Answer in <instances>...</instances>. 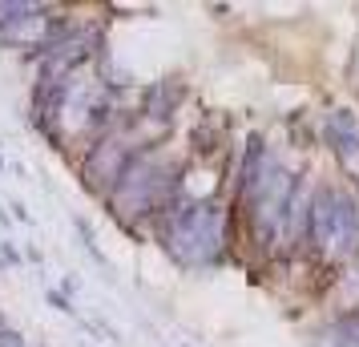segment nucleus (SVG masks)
I'll use <instances>...</instances> for the list:
<instances>
[{
	"mask_svg": "<svg viewBox=\"0 0 359 347\" xmlns=\"http://www.w3.org/2000/svg\"><path fill=\"white\" fill-rule=\"evenodd\" d=\"M226 243V215L218 202H190L170 206L162 215V247L182 266H210L222 259Z\"/></svg>",
	"mask_w": 359,
	"mask_h": 347,
	"instance_id": "nucleus-1",
	"label": "nucleus"
},
{
	"mask_svg": "<svg viewBox=\"0 0 359 347\" xmlns=\"http://www.w3.org/2000/svg\"><path fill=\"white\" fill-rule=\"evenodd\" d=\"M311 243L323 259H347L359 243V210L343 186H319L311 198Z\"/></svg>",
	"mask_w": 359,
	"mask_h": 347,
	"instance_id": "nucleus-2",
	"label": "nucleus"
},
{
	"mask_svg": "<svg viewBox=\"0 0 359 347\" xmlns=\"http://www.w3.org/2000/svg\"><path fill=\"white\" fill-rule=\"evenodd\" d=\"M323 133L327 142L335 146V154H339L347 165H359V121L351 109H335V114L323 121Z\"/></svg>",
	"mask_w": 359,
	"mask_h": 347,
	"instance_id": "nucleus-3",
	"label": "nucleus"
},
{
	"mask_svg": "<svg viewBox=\"0 0 359 347\" xmlns=\"http://www.w3.org/2000/svg\"><path fill=\"white\" fill-rule=\"evenodd\" d=\"M77 234H81L85 250H89V254H93V259H97V263H101V271H114V263L105 259V250H101L97 243H93V234H89V222H85V218H77Z\"/></svg>",
	"mask_w": 359,
	"mask_h": 347,
	"instance_id": "nucleus-4",
	"label": "nucleus"
},
{
	"mask_svg": "<svg viewBox=\"0 0 359 347\" xmlns=\"http://www.w3.org/2000/svg\"><path fill=\"white\" fill-rule=\"evenodd\" d=\"M0 347H29V339L17 327H8V319L0 315Z\"/></svg>",
	"mask_w": 359,
	"mask_h": 347,
	"instance_id": "nucleus-5",
	"label": "nucleus"
},
{
	"mask_svg": "<svg viewBox=\"0 0 359 347\" xmlns=\"http://www.w3.org/2000/svg\"><path fill=\"white\" fill-rule=\"evenodd\" d=\"M49 303H53V307H57V311L73 315V307H69V299H65V295H57V291H49Z\"/></svg>",
	"mask_w": 359,
	"mask_h": 347,
	"instance_id": "nucleus-6",
	"label": "nucleus"
},
{
	"mask_svg": "<svg viewBox=\"0 0 359 347\" xmlns=\"http://www.w3.org/2000/svg\"><path fill=\"white\" fill-rule=\"evenodd\" d=\"M0 222H8V215H4V206H0Z\"/></svg>",
	"mask_w": 359,
	"mask_h": 347,
	"instance_id": "nucleus-7",
	"label": "nucleus"
},
{
	"mask_svg": "<svg viewBox=\"0 0 359 347\" xmlns=\"http://www.w3.org/2000/svg\"><path fill=\"white\" fill-rule=\"evenodd\" d=\"M0 266H4V259H0Z\"/></svg>",
	"mask_w": 359,
	"mask_h": 347,
	"instance_id": "nucleus-8",
	"label": "nucleus"
},
{
	"mask_svg": "<svg viewBox=\"0 0 359 347\" xmlns=\"http://www.w3.org/2000/svg\"><path fill=\"white\" fill-rule=\"evenodd\" d=\"M0 165H4V158H0Z\"/></svg>",
	"mask_w": 359,
	"mask_h": 347,
	"instance_id": "nucleus-9",
	"label": "nucleus"
},
{
	"mask_svg": "<svg viewBox=\"0 0 359 347\" xmlns=\"http://www.w3.org/2000/svg\"><path fill=\"white\" fill-rule=\"evenodd\" d=\"M186 347H190V343H186Z\"/></svg>",
	"mask_w": 359,
	"mask_h": 347,
	"instance_id": "nucleus-10",
	"label": "nucleus"
}]
</instances>
